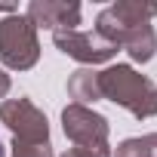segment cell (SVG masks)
I'll return each instance as SVG.
<instances>
[{
  "label": "cell",
  "mask_w": 157,
  "mask_h": 157,
  "mask_svg": "<svg viewBox=\"0 0 157 157\" xmlns=\"http://www.w3.org/2000/svg\"><path fill=\"white\" fill-rule=\"evenodd\" d=\"M0 157H3V148H0Z\"/></svg>",
  "instance_id": "6da1fadb"
}]
</instances>
